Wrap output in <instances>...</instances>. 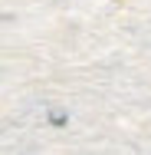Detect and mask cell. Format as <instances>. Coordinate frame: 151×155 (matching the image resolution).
Returning a JSON list of instances; mask_svg holds the SVG:
<instances>
[]
</instances>
